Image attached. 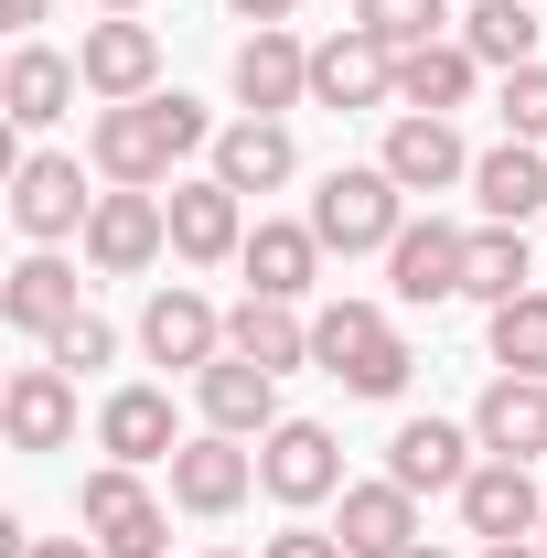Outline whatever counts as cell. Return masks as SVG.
Instances as JSON below:
<instances>
[{"label":"cell","instance_id":"obj_8","mask_svg":"<svg viewBox=\"0 0 547 558\" xmlns=\"http://www.w3.org/2000/svg\"><path fill=\"white\" fill-rule=\"evenodd\" d=\"M258 494L269 505H323V494H343V451H333V429L323 418H279L269 440H258Z\"/></svg>","mask_w":547,"mask_h":558},{"label":"cell","instance_id":"obj_26","mask_svg":"<svg viewBox=\"0 0 547 558\" xmlns=\"http://www.w3.org/2000/svg\"><path fill=\"white\" fill-rule=\"evenodd\" d=\"M537 247H526V226H473V247H462V301L483 312H505V301H526L537 290Z\"/></svg>","mask_w":547,"mask_h":558},{"label":"cell","instance_id":"obj_15","mask_svg":"<svg viewBox=\"0 0 547 558\" xmlns=\"http://www.w3.org/2000/svg\"><path fill=\"white\" fill-rule=\"evenodd\" d=\"M0 429H11V451H65L86 409H75V376L65 365H11V387H0Z\"/></svg>","mask_w":547,"mask_h":558},{"label":"cell","instance_id":"obj_12","mask_svg":"<svg viewBox=\"0 0 547 558\" xmlns=\"http://www.w3.org/2000/svg\"><path fill=\"white\" fill-rule=\"evenodd\" d=\"M161 205H172V258H183V269H226V258L247 247V194L215 183V172L205 183H172Z\"/></svg>","mask_w":547,"mask_h":558},{"label":"cell","instance_id":"obj_38","mask_svg":"<svg viewBox=\"0 0 547 558\" xmlns=\"http://www.w3.org/2000/svg\"><path fill=\"white\" fill-rule=\"evenodd\" d=\"M258 558H354V548H343L333 526H279V537H269Z\"/></svg>","mask_w":547,"mask_h":558},{"label":"cell","instance_id":"obj_18","mask_svg":"<svg viewBox=\"0 0 547 558\" xmlns=\"http://www.w3.org/2000/svg\"><path fill=\"white\" fill-rule=\"evenodd\" d=\"M194 409H205V429H226V440H269L279 429V376L247 365V354H215L205 376H194Z\"/></svg>","mask_w":547,"mask_h":558},{"label":"cell","instance_id":"obj_37","mask_svg":"<svg viewBox=\"0 0 547 558\" xmlns=\"http://www.w3.org/2000/svg\"><path fill=\"white\" fill-rule=\"evenodd\" d=\"M108 354H119V333H108V323H97V312H75L65 333H54V344H44V365H65V376H97V365H108Z\"/></svg>","mask_w":547,"mask_h":558},{"label":"cell","instance_id":"obj_24","mask_svg":"<svg viewBox=\"0 0 547 558\" xmlns=\"http://www.w3.org/2000/svg\"><path fill=\"white\" fill-rule=\"evenodd\" d=\"M97 451H108V462H139V473L172 462V451H183L172 398H161V387H108V409H97Z\"/></svg>","mask_w":547,"mask_h":558},{"label":"cell","instance_id":"obj_42","mask_svg":"<svg viewBox=\"0 0 547 558\" xmlns=\"http://www.w3.org/2000/svg\"><path fill=\"white\" fill-rule=\"evenodd\" d=\"M44 11H54V0H11V22H44Z\"/></svg>","mask_w":547,"mask_h":558},{"label":"cell","instance_id":"obj_39","mask_svg":"<svg viewBox=\"0 0 547 558\" xmlns=\"http://www.w3.org/2000/svg\"><path fill=\"white\" fill-rule=\"evenodd\" d=\"M22 558H108V548H97V537H33Z\"/></svg>","mask_w":547,"mask_h":558},{"label":"cell","instance_id":"obj_40","mask_svg":"<svg viewBox=\"0 0 547 558\" xmlns=\"http://www.w3.org/2000/svg\"><path fill=\"white\" fill-rule=\"evenodd\" d=\"M226 11H236V22H258V33H269V22H290V11H301V0H226Z\"/></svg>","mask_w":547,"mask_h":558},{"label":"cell","instance_id":"obj_27","mask_svg":"<svg viewBox=\"0 0 547 558\" xmlns=\"http://www.w3.org/2000/svg\"><path fill=\"white\" fill-rule=\"evenodd\" d=\"M226 354H247V365H269V376H290V365H312V323H301V301H236L226 312Z\"/></svg>","mask_w":547,"mask_h":558},{"label":"cell","instance_id":"obj_33","mask_svg":"<svg viewBox=\"0 0 547 558\" xmlns=\"http://www.w3.org/2000/svg\"><path fill=\"white\" fill-rule=\"evenodd\" d=\"M376 333H387V312H376V301H323V312H312V365L333 376L343 354H365Z\"/></svg>","mask_w":547,"mask_h":558},{"label":"cell","instance_id":"obj_2","mask_svg":"<svg viewBox=\"0 0 547 558\" xmlns=\"http://www.w3.org/2000/svg\"><path fill=\"white\" fill-rule=\"evenodd\" d=\"M398 226H409V194L387 183V161H333V172H323V194H312V236H323L333 258L398 247Z\"/></svg>","mask_w":547,"mask_h":558},{"label":"cell","instance_id":"obj_22","mask_svg":"<svg viewBox=\"0 0 547 558\" xmlns=\"http://www.w3.org/2000/svg\"><path fill=\"white\" fill-rule=\"evenodd\" d=\"M333 537H343L354 558H409V548H418V494L387 484V473H376V484H343Z\"/></svg>","mask_w":547,"mask_h":558},{"label":"cell","instance_id":"obj_6","mask_svg":"<svg viewBox=\"0 0 547 558\" xmlns=\"http://www.w3.org/2000/svg\"><path fill=\"white\" fill-rule=\"evenodd\" d=\"M161 247H172V205H161V194H130V183H108L97 215H86V269H97V279H139Z\"/></svg>","mask_w":547,"mask_h":558},{"label":"cell","instance_id":"obj_36","mask_svg":"<svg viewBox=\"0 0 547 558\" xmlns=\"http://www.w3.org/2000/svg\"><path fill=\"white\" fill-rule=\"evenodd\" d=\"M108 558H172V515L161 505H130V515H108V526H86Z\"/></svg>","mask_w":547,"mask_h":558},{"label":"cell","instance_id":"obj_45","mask_svg":"<svg viewBox=\"0 0 547 558\" xmlns=\"http://www.w3.org/2000/svg\"><path fill=\"white\" fill-rule=\"evenodd\" d=\"M205 558H236V548H205Z\"/></svg>","mask_w":547,"mask_h":558},{"label":"cell","instance_id":"obj_29","mask_svg":"<svg viewBox=\"0 0 547 558\" xmlns=\"http://www.w3.org/2000/svg\"><path fill=\"white\" fill-rule=\"evenodd\" d=\"M462 44H473L494 75L547 65V54H537V0H473V11H462Z\"/></svg>","mask_w":547,"mask_h":558},{"label":"cell","instance_id":"obj_32","mask_svg":"<svg viewBox=\"0 0 547 558\" xmlns=\"http://www.w3.org/2000/svg\"><path fill=\"white\" fill-rule=\"evenodd\" d=\"M354 22L387 44V54H418V44H440V22H451V0H354Z\"/></svg>","mask_w":547,"mask_h":558},{"label":"cell","instance_id":"obj_46","mask_svg":"<svg viewBox=\"0 0 547 558\" xmlns=\"http://www.w3.org/2000/svg\"><path fill=\"white\" fill-rule=\"evenodd\" d=\"M537 537H547V526H537Z\"/></svg>","mask_w":547,"mask_h":558},{"label":"cell","instance_id":"obj_23","mask_svg":"<svg viewBox=\"0 0 547 558\" xmlns=\"http://www.w3.org/2000/svg\"><path fill=\"white\" fill-rule=\"evenodd\" d=\"M75 97H86V75H75V54H54V44H22V54L0 65V108H11V130H54Z\"/></svg>","mask_w":547,"mask_h":558},{"label":"cell","instance_id":"obj_17","mask_svg":"<svg viewBox=\"0 0 547 558\" xmlns=\"http://www.w3.org/2000/svg\"><path fill=\"white\" fill-rule=\"evenodd\" d=\"M462 526H473L483 548H505V537H537V526H547L537 473H526V462H494V451H483V462H473V484H462Z\"/></svg>","mask_w":547,"mask_h":558},{"label":"cell","instance_id":"obj_25","mask_svg":"<svg viewBox=\"0 0 547 558\" xmlns=\"http://www.w3.org/2000/svg\"><path fill=\"white\" fill-rule=\"evenodd\" d=\"M473 86H483V54L462 44V33H440V44L398 54V108H418V119H451V108H473Z\"/></svg>","mask_w":547,"mask_h":558},{"label":"cell","instance_id":"obj_16","mask_svg":"<svg viewBox=\"0 0 547 558\" xmlns=\"http://www.w3.org/2000/svg\"><path fill=\"white\" fill-rule=\"evenodd\" d=\"M387 183L398 194H451V183H473V150H462V130L451 119H418V108H398L387 119Z\"/></svg>","mask_w":547,"mask_h":558},{"label":"cell","instance_id":"obj_21","mask_svg":"<svg viewBox=\"0 0 547 558\" xmlns=\"http://www.w3.org/2000/svg\"><path fill=\"white\" fill-rule=\"evenodd\" d=\"M473 205H483V226H526V215H547V150H537V140H494V150H473Z\"/></svg>","mask_w":547,"mask_h":558},{"label":"cell","instance_id":"obj_1","mask_svg":"<svg viewBox=\"0 0 547 558\" xmlns=\"http://www.w3.org/2000/svg\"><path fill=\"white\" fill-rule=\"evenodd\" d=\"M194 150H215V119L172 86H150V97H130V108H97V130H86V161H97V183H130V194H161L172 183V161H194Z\"/></svg>","mask_w":547,"mask_h":558},{"label":"cell","instance_id":"obj_5","mask_svg":"<svg viewBox=\"0 0 547 558\" xmlns=\"http://www.w3.org/2000/svg\"><path fill=\"white\" fill-rule=\"evenodd\" d=\"M312 108H333V119H354V108H398V54H387L365 22L323 33V44H312Z\"/></svg>","mask_w":547,"mask_h":558},{"label":"cell","instance_id":"obj_34","mask_svg":"<svg viewBox=\"0 0 547 558\" xmlns=\"http://www.w3.org/2000/svg\"><path fill=\"white\" fill-rule=\"evenodd\" d=\"M494 119H505V140H537V150H547V65L505 75V86H494Z\"/></svg>","mask_w":547,"mask_h":558},{"label":"cell","instance_id":"obj_7","mask_svg":"<svg viewBox=\"0 0 547 558\" xmlns=\"http://www.w3.org/2000/svg\"><path fill=\"white\" fill-rule=\"evenodd\" d=\"M226 86H236V108H247V119H290V108H312V44H301L290 22H269V33H247V44H236Z\"/></svg>","mask_w":547,"mask_h":558},{"label":"cell","instance_id":"obj_3","mask_svg":"<svg viewBox=\"0 0 547 558\" xmlns=\"http://www.w3.org/2000/svg\"><path fill=\"white\" fill-rule=\"evenodd\" d=\"M86 215H97V194H86V161H65V150H22V161H11V226H22L33 247H65V236H86Z\"/></svg>","mask_w":547,"mask_h":558},{"label":"cell","instance_id":"obj_14","mask_svg":"<svg viewBox=\"0 0 547 558\" xmlns=\"http://www.w3.org/2000/svg\"><path fill=\"white\" fill-rule=\"evenodd\" d=\"M473 418H398V440H387V484L409 494H462L473 484Z\"/></svg>","mask_w":547,"mask_h":558},{"label":"cell","instance_id":"obj_4","mask_svg":"<svg viewBox=\"0 0 547 558\" xmlns=\"http://www.w3.org/2000/svg\"><path fill=\"white\" fill-rule=\"evenodd\" d=\"M75 75H86V97H97V108H130V97L161 86V33H150L139 11H108V22H86Z\"/></svg>","mask_w":547,"mask_h":558},{"label":"cell","instance_id":"obj_41","mask_svg":"<svg viewBox=\"0 0 547 558\" xmlns=\"http://www.w3.org/2000/svg\"><path fill=\"white\" fill-rule=\"evenodd\" d=\"M483 558H547V537H505V548H483Z\"/></svg>","mask_w":547,"mask_h":558},{"label":"cell","instance_id":"obj_31","mask_svg":"<svg viewBox=\"0 0 547 558\" xmlns=\"http://www.w3.org/2000/svg\"><path fill=\"white\" fill-rule=\"evenodd\" d=\"M409 376H418V354H409V333H398V323H387V333H376L365 354H343V365H333V387H343V398H398Z\"/></svg>","mask_w":547,"mask_h":558},{"label":"cell","instance_id":"obj_19","mask_svg":"<svg viewBox=\"0 0 547 558\" xmlns=\"http://www.w3.org/2000/svg\"><path fill=\"white\" fill-rule=\"evenodd\" d=\"M323 258H333V247L312 236V215H301V226L258 215V226H247V247H236V269H247V290H258V301H301V290L323 279Z\"/></svg>","mask_w":547,"mask_h":558},{"label":"cell","instance_id":"obj_35","mask_svg":"<svg viewBox=\"0 0 547 558\" xmlns=\"http://www.w3.org/2000/svg\"><path fill=\"white\" fill-rule=\"evenodd\" d=\"M130 505H150L139 462H97V473L75 484V515H86V526H108V515H130Z\"/></svg>","mask_w":547,"mask_h":558},{"label":"cell","instance_id":"obj_10","mask_svg":"<svg viewBox=\"0 0 547 558\" xmlns=\"http://www.w3.org/2000/svg\"><path fill=\"white\" fill-rule=\"evenodd\" d=\"M75 312H86V269H75L65 247H33L22 269L0 279V323H11V333H33V344H54Z\"/></svg>","mask_w":547,"mask_h":558},{"label":"cell","instance_id":"obj_43","mask_svg":"<svg viewBox=\"0 0 547 558\" xmlns=\"http://www.w3.org/2000/svg\"><path fill=\"white\" fill-rule=\"evenodd\" d=\"M409 558H451V548H429V537H418V548H409Z\"/></svg>","mask_w":547,"mask_h":558},{"label":"cell","instance_id":"obj_30","mask_svg":"<svg viewBox=\"0 0 547 558\" xmlns=\"http://www.w3.org/2000/svg\"><path fill=\"white\" fill-rule=\"evenodd\" d=\"M483 344H494V376H547V290H526V301H505Z\"/></svg>","mask_w":547,"mask_h":558},{"label":"cell","instance_id":"obj_28","mask_svg":"<svg viewBox=\"0 0 547 558\" xmlns=\"http://www.w3.org/2000/svg\"><path fill=\"white\" fill-rule=\"evenodd\" d=\"M301 172V150L279 119H236V130H215V183H236V194H279Z\"/></svg>","mask_w":547,"mask_h":558},{"label":"cell","instance_id":"obj_13","mask_svg":"<svg viewBox=\"0 0 547 558\" xmlns=\"http://www.w3.org/2000/svg\"><path fill=\"white\" fill-rule=\"evenodd\" d=\"M462 247H473V226H440V215H409L398 226V247H387V290L429 312V301H462Z\"/></svg>","mask_w":547,"mask_h":558},{"label":"cell","instance_id":"obj_11","mask_svg":"<svg viewBox=\"0 0 547 558\" xmlns=\"http://www.w3.org/2000/svg\"><path fill=\"white\" fill-rule=\"evenodd\" d=\"M139 354H150V365H183V376H205L215 354H226V312H215L205 290L161 279V290H150V312H139Z\"/></svg>","mask_w":547,"mask_h":558},{"label":"cell","instance_id":"obj_44","mask_svg":"<svg viewBox=\"0 0 547 558\" xmlns=\"http://www.w3.org/2000/svg\"><path fill=\"white\" fill-rule=\"evenodd\" d=\"M97 11H139V0H97Z\"/></svg>","mask_w":547,"mask_h":558},{"label":"cell","instance_id":"obj_20","mask_svg":"<svg viewBox=\"0 0 547 558\" xmlns=\"http://www.w3.org/2000/svg\"><path fill=\"white\" fill-rule=\"evenodd\" d=\"M473 440L494 462H547V376H494L473 398Z\"/></svg>","mask_w":547,"mask_h":558},{"label":"cell","instance_id":"obj_9","mask_svg":"<svg viewBox=\"0 0 547 558\" xmlns=\"http://www.w3.org/2000/svg\"><path fill=\"white\" fill-rule=\"evenodd\" d=\"M161 473H172V505H183V515H236V505L258 494V440L205 429V440H183Z\"/></svg>","mask_w":547,"mask_h":558}]
</instances>
